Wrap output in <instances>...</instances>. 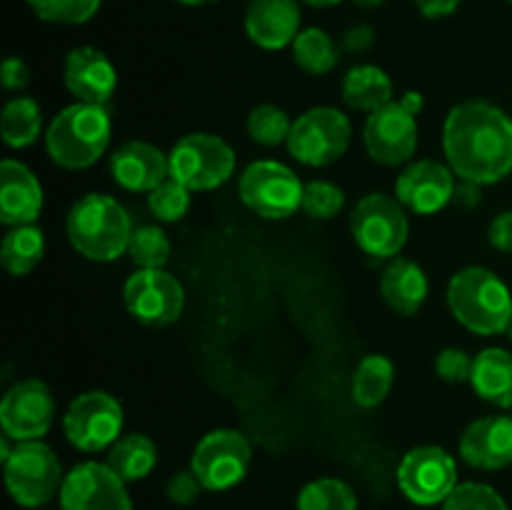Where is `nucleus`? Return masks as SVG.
<instances>
[{"label":"nucleus","mask_w":512,"mask_h":510,"mask_svg":"<svg viewBox=\"0 0 512 510\" xmlns=\"http://www.w3.org/2000/svg\"><path fill=\"white\" fill-rule=\"evenodd\" d=\"M400 103H403L405 110H410V113H413V115H418L420 110H423L425 100H423V95L415 93V90H410V93H405L403 98H400Z\"/></svg>","instance_id":"nucleus-45"},{"label":"nucleus","mask_w":512,"mask_h":510,"mask_svg":"<svg viewBox=\"0 0 512 510\" xmlns=\"http://www.w3.org/2000/svg\"><path fill=\"white\" fill-rule=\"evenodd\" d=\"M63 80L70 95H75L80 103L108 105L118 88V70L103 50L80 45L65 55Z\"/></svg>","instance_id":"nucleus-18"},{"label":"nucleus","mask_w":512,"mask_h":510,"mask_svg":"<svg viewBox=\"0 0 512 510\" xmlns=\"http://www.w3.org/2000/svg\"><path fill=\"white\" fill-rule=\"evenodd\" d=\"M0 130L8 148H28L40 138L43 130V110L28 95L8 100L0 115Z\"/></svg>","instance_id":"nucleus-29"},{"label":"nucleus","mask_w":512,"mask_h":510,"mask_svg":"<svg viewBox=\"0 0 512 510\" xmlns=\"http://www.w3.org/2000/svg\"><path fill=\"white\" fill-rule=\"evenodd\" d=\"M508 3H512V0H508Z\"/></svg>","instance_id":"nucleus-50"},{"label":"nucleus","mask_w":512,"mask_h":510,"mask_svg":"<svg viewBox=\"0 0 512 510\" xmlns=\"http://www.w3.org/2000/svg\"><path fill=\"white\" fill-rule=\"evenodd\" d=\"M63 430L70 445L83 453L113 448L123 430V405L105 390L80 393L65 410Z\"/></svg>","instance_id":"nucleus-11"},{"label":"nucleus","mask_w":512,"mask_h":510,"mask_svg":"<svg viewBox=\"0 0 512 510\" xmlns=\"http://www.w3.org/2000/svg\"><path fill=\"white\" fill-rule=\"evenodd\" d=\"M395 383V365L388 355L383 353H370L365 355L358 363L353 373V385H350V393H353L355 405L370 410L378 408L385 398L390 395Z\"/></svg>","instance_id":"nucleus-26"},{"label":"nucleus","mask_w":512,"mask_h":510,"mask_svg":"<svg viewBox=\"0 0 512 510\" xmlns=\"http://www.w3.org/2000/svg\"><path fill=\"white\" fill-rule=\"evenodd\" d=\"M353 140L348 115L330 105L305 110L293 120L288 135V153L308 168H325L343 158Z\"/></svg>","instance_id":"nucleus-6"},{"label":"nucleus","mask_w":512,"mask_h":510,"mask_svg":"<svg viewBox=\"0 0 512 510\" xmlns=\"http://www.w3.org/2000/svg\"><path fill=\"white\" fill-rule=\"evenodd\" d=\"M110 113L105 105L73 103L60 110L45 133V150L50 160L65 170L90 168L108 150Z\"/></svg>","instance_id":"nucleus-4"},{"label":"nucleus","mask_w":512,"mask_h":510,"mask_svg":"<svg viewBox=\"0 0 512 510\" xmlns=\"http://www.w3.org/2000/svg\"><path fill=\"white\" fill-rule=\"evenodd\" d=\"M363 143L370 158L380 165H403L418 150V120L403 103H388L385 108L368 115L363 130Z\"/></svg>","instance_id":"nucleus-16"},{"label":"nucleus","mask_w":512,"mask_h":510,"mask_svg":"<svg viewBox=\"0 0 512 510\" xmlns=\"http://www.w3.org/2000/svg\"><path fill=\"white\" fill-rule=\"evenodd\" d=\"M60 510H133L125 480L108 463H80L65 475Z\"/></svg>","instance_id":"nucleus-15"},{"label":"nucleus","mask_w":512,"mask_h":510,"mask_svg":"<svg viewBox=\"0 0 512 510\" xmlns=\"http://www.w3.org/2000/svg\"><path fill=\"white\" fill-rule=\"evenodd\" d=\"M293 60L310 75L333 73L340 63V45L320 28L300 30L293 40Z\"/></svg>","instance_id":"nucleus-30"},{"label":"nucleus","mask_w":512,"mask_h":510,"mask_svg":"<svg viewBox=\"0 0 512 510\" xmlns=\"http://www.w3.org/2000/svg\"><path fill=\"white\" fill-rule=\"evenodd\" d=\"M128 313L150 328H168L185 310V288L165 268L135 270L123 288Z\"/></svg>","instance_id":"nucleus-12"},{"label":"nucleus","mask_w":512,"mask_h":510,"mask_svg":"<svg viewBox=\"0 0 512 510\" xmlns=\"http://www.w3.org/2000/svg\"><path fill=\"white\" fill-rule=\"evenodd\" d=\"M470 385L485 403L512 408V353L505 348H485L475 355Z\"/></svg>","instance_id":"nucleus-24"},{"label":"nucleus","mask_w":512,"mask_h":510,"mask_svg":"<svg viewBox=\"0 0 512 510\" xmlns=\"http://www.w3.org/2000/svg\"><path fill=\"white\" fill-rule=\"evenodd\" d=\"M305 5H313V8H333V5L343 3V0H300Z\"/></svg>","instance_id":"nucleus-46"},{"label":"nucleus","mask_w":512,"mask_h":510,"mask_svg":"<svg viewBox=\"0 0 512 510\" xmlns=\"http://www.w3.org/2000/svg\"><path fill=\"white\" fill-rule=\"evenodd\" d=\"M455 173L440 160H415L395 180V198L418 215H435L453 203Z\"/></svg>","instance_id":"nucleus-17"},{"label":"nucleus","mask_w":512,"mask_h":510,"mask_svg":"<svg viewBox=\"0 0 512 510\" xmlns=\"http://www.w3.org/2000/svg\"><path fill=\"white\" fill-rule=\"evenodd\" d=\"M290 128H293V123H290L288 113L278 108V105L263 103L250 110L248 115L250 140L263 145V148H275L280 143H288Z\"/></svg>","instance_id":"nucleus-33"},{"label":"nucleus","mask_w":512,"mask_h":510,"mask_svg":"<svg viewBox=\"0 0 512 510\" xmlns=\"http://www.w3.org/2000/svg\"><path fill=\"white\" fill-rule=\"evenodd\" d=\"M203 490H205L203 483H200L198 475H195L193 470H178V473L168 480V488H165V493H168L170 503L190 505L200 498V493H203Z\"/></svg>","instance_id":"nucleus-39"},{"label":"nucleus","mask_w":512,"mask_h":510,"mask_svg":"<svg viewBox=\"0 0 512 510\" xmlns=\"http://www.w3.org/2000/svg\"><path fill=\"white\" fill-rule=\"evenodd\" d=\"M305 185L278 160H255L243 170L238 183L240 200L245 208L265 220H283L303 208Z\"/></svg>","instance_id":"nucleus-8"},{"label":"nucleus","mask_w":512,"mask_h":510,"mask_svg":"<svg viewBox=\"0 0 512 510\" xmlns=\"http://www.w3.org/2000/svg\"><path fill=\"white\" fill-rule=\"evenodd\" d=\"M443 150L460 180L500 183L512 173V118L488 100H463L445 118Z\"/></svg>","instance_id":"nucleus-1"},{"label":"nucleus","mask_w":512,"mask_h":510,"mask_svg":"<svg viewBox=\"0 0 512 510\" xmlns=\"http://www.w3.org/2000/svg\"><path fill=\"white\" fill-rule=\"evenodd\" d=\"M355 5H358V8H378V5H383L385 0H353Z\"/></svg>","instance_id":"nucleus-48"},{"label":"nucleus","mask_w":512,"mask_h":510,"mask_svg":"<svg viewBox=\"0 0 512 510\" xmlns=\"http://www.w3.org/2000/svg\"><path fill=\"white\" fill-rule=\"evenodd\" d=\"M430 283L425 270L415 260L395 255L380 275V295L400 315H415L425 305Z\"/></svg>","instance_id":"nucleus-23"},{"label":"nucleus","mask_w":512,"mask_h":510,"mask_svg":"<svg viewBox=\"0 0 512 510\" xmlns=\"http://www.w3.org/2000/svg\"><path fill=\"white\" fill-rule=\"evenodd\" d=\"M298 0H250L245 8V33L258 48L283 50L300 33Z\"/></svg>","instance_id":"nucleus-21"},{"label":"nucleus","mask_w":512,"mask_h":510,"mask_svg":"<svg viewBox=\"0 0 512 510\" xmlns=\"http://www.w3.org/2000/svg\"><path fill=\"white\" fill-rule=\"evenodd\" d=\"M0 80H3L5 90H23L30 83V68L25 65L23 58L10 55V58H5L3 70H0Z\"/></svg>","instance_id":"nucleus-40"},{"label":"nucleus","mask_w":512,"mask_h":510,"mask_svg":"<svg viewBox=\"0 0 512 510\" xmlns=\"http://www.w3.org/2000/svg\"><path fill=\"white\" fill-rule=\"evenodd\" d=\"M253 448L240 430L218 428L210 430L195 445L190 470L198 475L205 490H230L248 475Z\"/></svg>","instance_id":"nucleus-10"},{"label":"nucleus","mask_w":512,"mask_h":510,"mask_svg":"<svg viewBox=\"0 0 512 510\" xmlns=\"http://www.w3.org/2000/svg\"><path fill=\"white\" fill-rule=\"evenodd\" d=\"M350 233L363 253L373 258H395L410 235L405 205L385 193H368L350 213Z\"/></svg>","instance_id":"nucleus-7"},{"label":"nucleus","mask_w":512,"mask_h":510,"mask_svg":"<svg viewBox=\"0 0 512 510\" xmlns=\"http://www.w3.org/2000/svg\"><path fill=\"white\" fill-rule=\"evenodd\" d=\"M443 510H508L503 495L485 483H458Z\"/></svg>","instance_id":"nucleus-37"},{"label":"nucleus","mask_w":512,"mask_h":510,"mask_svg":"<svg viewBox=\"0 0 512 510\" xmlns=\"http://www.w3.org/2000/svg\"><path fill=\"white\" fill-rule=\"evenodd\" d=\"M425 18H445L458 10L460 0H413Z\"/></svg>","instance_id":"nucleus-44"},{"label":"nucleus","mask_w":512,"mask_h":510,"mask_svg":"<svg viewBox=\"0 0 512 510\" xmlns=\"http://www.w3.org/2000/svg\"><path fill=\"white\" fill-rule=\"evenodd\" d=\"M45 255V233L38 225H15L3 235L0 243V263H3L5 273L28 275L35 265L43 260Z\"/></svg>","instance_id":"nucleus-27"},{"label":"nucleus","mask_w":512,"mask_h":510,"mask_svg":"<svg viewBox=\"0 0 512 510\" xmlns=\"http://www.w3.org/2000/svg\"><path fill=\"white\" fill-rule=\"evenodd\" d=\"M110 175L130 193H150L170 178L168 155L153 143L130 140L110 155Z\"/></svg>","instance_id":"nucleus-20"},{"label":"nucleus","mask_w":512,"mask_h":510,"mask_svg":"<svg viewBox=\"0 0 512 510\" xmlns=\"http://www.w3.org/2000/svg\"><path fill=\"white\" fill-rule=\"evenodd\" d=\"M43 210V188L28 165L18 160L0 163V220L10 228L30 225Z\"/></svg>","instance_id":"nucleus-22"},{"label":"nucleus","mask_w":512,"mask_h":510,"mask_svg":"<svg viewBox=\"0 0 512 510\" xmlns=\"http://www.w3.org/2000/svg\"><path fill=\"white\" fill-rule=\"evenodd\" d=\"M190 193H193V190H188L183 183H178V180H163L158 188L148 193L150 213H153V218H158L160 223H178V220H183L185 215H188Z\"/></svg>","instance_id":"nucleus-35"},{"label":"nucleus","mask_w":512,"mask_h":510,"mask_svg":"<svg viewBox=\"0 0 512 510\" xmlns=\"http://www.w3.org/2000/svg\"><path fill=\"white\" fill-rule=\"evenodd\" d=\"M133 220L115 198L88 193L75 200L65 218V233L75 253L95 263H110L128 253Z\"/></svg>","instance_id":"nucleus-2"},{"label":"nucleus","mask_w":512,"mask_h":510,"mask_svg":"<svg viewBox=\"0 0 512 510\" xmlns=\"http://www.w3.org/2000/svg\"><path fill=\"white\" fill-rule=\"evenodd\" d=\"M103 0H28L30 10L45 23L83 25L100 10Z\"/></svg>","instance_id":"nucleus-34"},{"label":"nucleus","mask_w":512,"mask_h":510,"mask_svg":"<svg viewBox=\"0 0 512 510\" xmlns=\"http://www.w3.org/2000/svg\"><path fill=\"white\" fill-rule=\"evenodd\" d=\"M488 240L500 253H512V210L495 215L488 228Z\"/></svg>","instance_id":"nucleus-41"},{"label":"nucleus","mask_w":512,"mask_h":510,"mask_svg":"<svg viewBox=\"0 0 512 510\" xmlns=\"http://www.w3.org/2000/svg\"><path fill=\"white\" fill-rule=\"evenodd\" d=\"M453 203L458 205L460 210H475L483 203V185L470 183V180H460V183L455 185Z\"/></svg>","instance_id":"nucleus-43"},{"label":"nucleus","mask_w":512,"mask_h":510,"mask_svg":"<svg viewBox=\"0 0 512 510\" xmlns=\"http://www.w3.org/2000/svg\"><path fill=\"white\" fill-rule=\"evenodd\" d=\"M460 458L478 470H500L512 463V418H478L460 435Z\"/></svg>","instance_id":"nucleus-19"},{"label":"nucleus","mask_w":512,"mask_h":510,"mask_svg":"<svg viewBox=\"0 0 512 510\" xmlns=\"http://www.w3.org/2000/svg\"><path fill=\"white\" fill-rule=\"evenodd\" d=\"M508 338L512 340V320H510V328H508Z\"/></svg>","instance_id":"nucleus-49"},{"label":"nucleus","mask_w":512,"mask_h":510,"mask_svg":"<svg viewBox=\"0 0 512 510\" xmlns=\"http://www.w3.org/2000/svg\"><path fill=\"white\" fill-rule=\"evenodd\" d=\"M398 485L415 505H438L458 488V463L438 445H420L405 453L398 465Z\"/></svg>","instance_id":"nucleus-13"},{"label":"nucleus","mask_w":512,"mask_h":510,"mask_svg":"<svg viewBox=\"0 0 512 510\" xmlns=\"http://www.w3.org/2000/svg\"><path fill=\"white\" fill-rule=\"evenodd\" d=\"M128 255L140 270L165 268L170 260V240L158 225H140L133 230L128 245Z\"/></svg>","instance_id":"nucleus-32"},{"label":"nucleus","mask_w":512,"mask_h":510,"mask_svg":"<svg viewBox=\"0 0 512 510\" xmlns=\"http://www.w3.org/2000/svg\"><path fill=\"white\" fill-rule=\"evenodd\" d=\"M10 498L23 508H43L63 488V465L55 450L43 440L18 443L3 463Z\"/></svg>","instance_id":"nucleus-5"},{"label":"nucleus","mask_w":512,"mask_h":510,"mask_svg":"<svg viewBox=\"0 0 512 510\" xmlns=\"http://www.w3.org/2000/svg\"><path fill=\"white\" fill-rule=\"evenodd\" d=\"M170 178L188 190H215L235 173V153L220 135L190 133L168 153Z\"/></svg>","instance_id":"nucleus-9"},{"label":"nucleus","mask_w":512,"mask_h":510,"mask_svg":"<svg viewBox=\"0 0 512 510\" xmlns=\"http://www.w3.org/2000/svg\"><path fill=\"white\" fill-rule=\"evenodd\" d=\"M375 43V30L370 25H353V28L345 30L343 35V48L348 53H365V50L373 48Z\"/></svg>","instance_id":"nucleus-42"},{"label":"nucleus","mask_w":512,"mask_h":510,"mask_svg":"<svg viewBox=\"0 0 512 510\" xmlns=\"http://www.w3.org/2000/svg\"><path fill=\"white\" fill-rule=\"evenodd\" d=\"M298 510H358V495L345 480H310L298 495Z\"/></svg>","instance_id":"nucleus-31"},{"label":"nucleus","mask_w":512,"mask_h":510,"mask_svg":"<svg viewBox=\"0 0 512 510\" xmlns=\"http://www.w3.org/2000/svg\"><path fill=\"white\" fill-rule=\"evenodd\" d=\"M473 360L463 348H445L435 358V373L445 383H470Z\"/></svg>","instance_id":"nucleus-38"},{"label":"nucleus","mask_w":512,"mask_h":510,"mask_svg":"<svg viewBox=\"0 0 512 510\" xmlns=\"http://www.w3.org/2000/svg\"><path fill=\"white\" fill-rule=\"evenodd\" d=\"M180 5H188V8H203V5L218 3V0H178Z\"/></svg>","instance_id":"nucleus-47"},{"label":"nucleus","mask_w":512,"mask_h":510,"mask_svg":"<svg viewBox=\"0 0 512 510\" xmlns=\"http://www.w3.org/2000/svg\"><path fill=\"white\" fill-rule=\"evenodd\" d=\"M55 420V398L38 378L20 380L0 400V428L15 443L40 440Z\"/></svg>","instance_id":"nucleus-14"},{"label":"nucleus","mask_w":512,"mask_h":510,"mask_svg":"<svg viewBox=\"0 0 512 510\" xmlns=\"http://www.w3.org/2000/svg\"><path fill=\"white\" fill-rule=\"evenodd\" d=\"M448 305L453 318L475 335L508 333L512 320V293L493 270L468 265L448 283Z\"/></svg>","instance_id":"nucleus-3"},{"label":"nucleus","mask_w":512,"mask_h":510,"mask_svg":"<svg viewBox=\"0 0 512 510\" xmlns=\"http://www.w3.org/2000/svg\"><path fill=\"white\" fill-rule=\"evenodd\" d=\"M345 193L330 180H310L303 190V213L315 220H330L343 210Z\"/></svg>","instance_id":"nucleus-36"},{"label":"nucleus","mask_w":512,"mask_h":510,"mask_svg":"<svg viewBox=\"0 0 512 510\" xmlns=\"http://www.w3.org/2000/svg\"><path fill=\"white\" fill-rule=\"evenodd\" d=\"M105 463H108L125 483H133V480H143L145 475H150V470L158 463V448H155V443L148 435L130 433L123 435V438L110 448Z\"/></svg>","instance_id":"nucleus-28"},{"label":"nucleus","mask_w":512,"mask_h":510,"mask_svg":"<svg viewBox=\"0 0 512 510\" xmlns=\"http://www.w3.org/2000/svg\"><path fill=\"white\" fill-rule=\"evenodd\" d=\"M340 90H343L345 103L353 110H363V113H375V110L393 103V80L383 68L373 63L350 68Z\"/></svg>","instance_id":"nucleus-25"}]
</instances>
